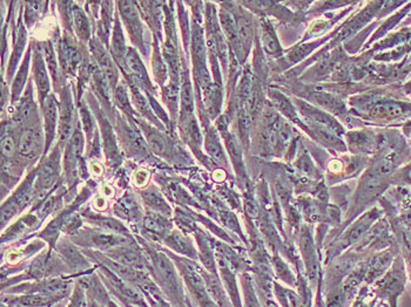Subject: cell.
Returning <instances> with one entry per match:
<instances>
[{
	"label": "cell",
	"instance_id": "cell-11",
	"mask_svg": "<svg viewBox=\"0 0 411 307\" xmlns=\"http://www.w3.org/2000/svg\"><path fill=\"white\" fill-rule=\"evenodd\" d=\"M154 264L161 278L164 279V282L167 283L169 286L174 285L175 284V274H174V270H173L172 265L168 260L161 255L157 253L154 257Z\"/></svg>",
	"mask_w": 411,
	"mask_h": 307
},
{
	"label": "cell",
	"instance_id": "cell-30",
	"mask_svg": "<svg viewBox=\"0 0 411 307\" xmlns=\"http://www.w3.org/2000/svg\"><path fill=\"white\" fill-rule=\"evenodd\" d=\"M81 297L77 293V298L71 303L70 307H80Z\"/></svg>",
	"mask_w": 411,
	"mask_h": 307
},
{
	"label": "cell",
	"instance_id": "cell-20",
	"mask_svg": "<svg viewBox=\"0 0 411 307\" xmlns=\"http://www.w3.org/2000/svg\"><path fill=\"white\" fill-rule=\"evenodd\" d=\"M115 103L122 110H125L126 113H131L129 96H127L125 88L122 86L117 87V91H115Z\"/></svg>",
	"mask_w": 411,
	"mask_h": 307
},
{
	"label": "cell",
	"instance_id": "cell-16",
	"mask_svg": "<svg viewBox=\"0 0 411 307\" xmlns=\"http://www.w3.org/2000/svg\"><path fill=\"white\" fill-rule=\"evenodd\" d=\"M27 68H29V59H26L25 63H22V67L19 70L15 82H13V87H12L13 100L18 98L22 87H24V84H25L26 79H27Z\"/></svg>",
	"mask_w": 411,
	"mask_h": 307
},
{
	"label": "cell",
	"instance_id": "cell-26",
	"mask_svg": "<svg viewBox=\"0 0 411 307\" xmlns=\"http://www.w3.org/2000/svg\"><path fill=\"white\" fill-rule=\"evenodd\" d=\"M44 50L45 60H46V63H48L50 70H51L52 73H53V77H57V63H55V51H53V48H52V46L50 44H46Z\"/></svg>",
	"mask_w": 411,
	"mask_h": 307
},
{
	"label": "cell",
	"instance_id": "cell-24",
	"mask_svg": "<svg viewBox=\"0 0 411 307\" xmlns=\"http://www.w3.org/2000/svg\"><path fill=\"white\" fill-rule=\"evenodd\" d=\"M148 141L151 143V147L157 153L162 154L166 151L165 140L162 139L161 136L157 134V133H150L148 134Z\"/></svg>",
	"mask_w": 411,
	"mask_h": 307
},
{
	"label": "cell",
	"instance_id": "cell-13",
	"mask_svg": "<svg viewBox=\"0 0 411 307\" xmlns=\"http://www.w3.org/2000/svg\"><path fill=\"white\" fill-rule=\"evenodd\" d=\"M73 22L75 31L80 36L81 39H88L89 38V24H88L84 12L81 11L79 8H74Z\"/></svg>",
	"mask_w": 411,
	"mask_h": 307
},
{
	"label": "cell",
	"instance_id": "cell-22",
	"mask_svg": "<svg viewBox=\"0 0 411 307\" xmlns=\"http://www.w3.org/2000/svg\"><path fill=\"white\" fill-rule=\"evenodd\" d=\"M1 153L5 158H12L15 154V142L10 135L3 136L1 140Z\"/></svg>",
	"mask_w": 411,
	"mask_h": 307
},
{
	"label": "cell",
	"instance_id": "cell-32",
	"mask_svg": "<svg viewBox=\"0 0 411 307\" xmlns=\"http://www.w3.org/2000/svg\"><path fill=\"white\" fill-rule=\"evenodd\" d=\"M405 179H407V181H409V182H411V167L410 168L408 169L407 175H405Z\"/></svg>",
	"mask_w": 411,
	"mask_h": 307
},
{
	"label": "cell",
	"instance_id": "cell-8",
	"mask_svg": "<svg viewBox=\"0 0 411 307\" xmlns=\"http://www.w3.org/2000/svg\"><path fill=\"white\" fill-rule=\"evenodd\" d=\"M58 158L52 156L45 163L44 167L41 169V172H39V187L43 190L48 189V188H51L53 186V183L55 182L57 176H58Z\"/></svg>",
	"mask_w": 411,
	"mask_h": 307
},
{
	"label": "cell",
	"instance_id": "cell-21",
	"mask_svg": "<svg viewBox=\"0 0 411 307\" xmlns=\"http://www.w3.org/2000/svg\"><path fill=\"white\" fill-rule=\"evenodd\" d=\"M122 241V238L117 237L115 234H96L94 237V243L103 248H110L113 245L119 244Z\"/></svg>",
	"mask_w": 411,
	"mask_h": 307
},
{
	"label": "cell",
	"instance_id": "cell-12",
	"mask_svg": "<svg viewBox=\"0 0 411 307\" xmlns=\"http://www.w3.org/2000/svg\"><path fill=\"white\" fill-rule=\"evenodd\" d=\"M112 46H113V53L117 57V60L122 61V59L125 58V39L122 36V29H120V24L119 22H115L113 32V41H112Z\"/></svg>",
	"mask_w": 411,
	"mask_h": 307
},
{
	"label": "cell",
	"instance_id": "cell-27",
	"mask_svg": "<svg viewBox=\"0 0 411 307\" xmlns=\"http://www.w3.org/2000/svg\"><path fill=\"white\" fill-rule=\"evenodd\" d=\"M80 115L85 132L87 133L88 135H89V134H91V130L93 129L92 117H91V114H89V112H88L86 107L82 106L80 108Z\"/></svg>",
	"mask_w": 411,
	"mask_h": 307
},
{
	"label": "cell",
	"instance_id": "cell-6",
	"mask_svg": "<svg viewBox=\"0 0 411 307\" xmlns=\"http://www.w3.org/2000/svg\"><path fill=\"white\" fill-rule=\"evenodd\" d=\"M127 63H129L131 73H132L133 77H136V82H140V86H143L147 89L151 88L146 70H145L139 55L136 54V51L129 50V54H127Z\"/></svg>",
	"mask_w": 411,
	"mask_h": 307
},
{
	"label": "cell",
	"instance_id": "cell-14",
	"mask_svg": "<svg viewBox=\"0 0 411 307\" xmlns=\"http://www.w3.org/2000/svg\"><path fill=\"white\" fill-rule=\"evenodd\" d=\"M145 227L150 231L157 232V234H164L167 230L168 225H166V220L161 216H159L157 214H150L148 216L145 218Z\"/></svg>",
	"mask_w": 411,
	"mask_h": 307
},
{
	"label": "cell",
	"instance_id": "cell-34",
	"mask_svg": "<svg viewBox=\"0 0 411 307\" xmlns=\"http://www.w3.org/2000/svg\"><path fill=\"white\" fill-rule=\"evenodd\" d=\"M88 307H98L96 306V304H89V306Z\"/></svg>",
	"mask_w": 411,
	"mask_h": 307
},
{
	"label": "cell",
	"instance_id": "cell-19",
	"mask_svg": "<svg viewBox=\"0 0 411 307\" xmlns=\"http://www.w3.org/2000/svg\"><path fill=\"white\" fill-rule=\"evenodd\" d=\"M167 243L172 246L173 249L178 250V251H180V253H188L192 250L191 246L188 245L187 241H185L184 239H182V237H180L179 234H172V236L167 239Z\"/></svg>",
	"mask_w": 411,
	"mask_h": 307
},
{
	"label": "cell",
	"instance_id": "cell-15",
	"mask_svg": "<svg viewBox=\"0 0 411 307\" xmlns=\"http://www.w3.org/2000/svg\"><path fill=\"white\" fill-rule=\"evenodd\" d=\"M206 147H207V150L210 151V155H212L217 161H224V151L221 149L220 143L217 141V136L212 134V133L207 136V140H206Z\"/></svg>",
	"mask_w": 411,
	"mask_h": 307
},
{
	"label": "cell",
	"instance_id": "cell-33",
	"mask_svg": "<svg viewBox=\"0 0 411 307\" xmlns=\"http://www.w3.org/2000/svg\"><path fill=\"white\" fill-rule=\"evenodd\" d=\"M328 307H342L341 304L338 303V301H333V303L329 304V306Z\"/></svg>",
	"mask_w": 411,
	"mask_h": 307
},
{
	"label": "cell",
	"instance_id": "cell-1",
	"mask_svg": "<svg viewBox=\"0 0 411 307\" xmlns=\"http://www.w3.org/2000/svg\"><path fill=\"white\" fill-rule=\"evenodd\" d=\"M119 10L122 12V19L125 22L129 33L132 36L133 41H136L139 44L141 41V24H140L139 15L136 13V10L133 6V3L129 1H122L119 3Z\"/></svg>",
	"mask_w": 411,
	"mask_h": 307
},
{
	"label": "cell",
	"instance_id": "cell-5",
	"mask_svg": "<svg viewBox=\"0 0 411 307\" xmlns=\"http://www.w3.org/2000/svg\"><path fill=\"white\" fill-rule=\"evenodd\" d=\"M34 79H36V84H37L39 96H41V101H45L48 91H50V82H48V73H46L44 60H43L39 53H36V55H34Z\"/></svg>",
	"mask_w": 411,
	"mask_h": 307
},
{
	"label": "cell",
	"instance_id": "cell-2",
	"mask_svg": "<svg viewBox=\"0 0 411 307\" xmlns=\"http://www.w3.org/2000/svg\"><path fill=\"white\" fill-rule=\"evenodd\" d=\"M72 122H73V106L71 99L70 91L65 89L62 94V105H60V137L63 141L67 140L72 132Z\"/></svg>",
	"mask_w": 411,
	"mask_h": 307
},
{
	"label": "cell",
	"instance_id": "cell-25",
	"mask_svg": "<svg viewBox=\"0 0 411 307\" xmlns=\"http://www.w3.org/2000/svg\"><path fill=\"white\" fill-rule=\"evenodd\" d=\"M115 260H119L120 263L124 264H134L138 260V256L133 251L129 250H122V251H117L113 255Z\"/></svg>",
	"mask_w": 411,
	"mask_h": 307
},
{
	"label": "cell",
	"instance_id": "cell-3",
	"mask_svg": "<svg viewBox=\"0 0 411 307\" xmlns=\"http://www.w3.org/2000/svg\"><path fill=\"white\" fill-rule=\"evenodd\" d=\"M91 48H92L93 54L96 57V61L99 63L100 68L103 70L107 82L114 87L117 84V73L112 60H110V55L107 54V52L100 46L99 43H96V41L91 43Z\"/></svg>",
	"mask_w": 411,
	"mask_h": 307
},
{
	"label": "cell",
	"instance_id": "cell-10",
	"mask_svg": "<svg viewBox=\"0 0 411 307\" xmlns=\"http://www.w3.org/2000/svg\"><path fill=\"white\" fill-rule=\"evenodd\" d=\"M62 54H63V63H65V67L71 72H74L78 63H80V53L78 51V48L70 40H64Z\"/></svg>",
	"mask_w": 411,
	"mask_h": 307
},
{
	"label": "cell",
	"instance_id": "cell-4",
	"mask_svg": "<svg viewBox=\"0 0 411 307\" xmlns=\"http://www.w3.org/2000/svg\"><path fill=\"white\" fill-rule=\"evenodd\" d=\"M45 128H46V147L51 144V141L55 137V126L58 119V103L55 101V96H50L44 101Z\"/></svg>",
	"mask_w": 411,
	"mask_h": 307
},
{
	"label": "cell",
	"instance_id": "cell-17",
	"mask_svg": "<svg viewBox=\"0 0 411 307\" xmlns=\"http://www.w3.org/2000/svg\"><path fill=\"white\" fill-rule=\"evenodd\" d=\"M143 198H145L147 204L150 205L152 209H154V210L159 212L169 214V208L160 195L155 194V193H148V194L143 196Z\"/></svg>",
	"mask_w": 411,
	"mask_h": 307
},
{
	"label": "cell",
	"instance_id": "cell-7",
	"mask_svg": "<svg viewBox=\"0 0 411 307\" xmlns=\"http://www.w3.org/2000/svg\"><path fill=\"white\" fill-rule=\"evenodd\" d=\"M82 148H84V137H82V134L77 130L67 144L66 156H65V165H66L67 170L75 167V162L80 156Z\"/></svg>",
	"mask_w": 411,
	"mask_h": 307
},
{
	"label": "cell",
	"instance_id": "cell-28",
	"mask_svg": "<svg viewBox=\"0 0 411 307\" xmlns=\"http://www.w3.org/2000/svg\"><path fill=\"white\" fill-rule=\"evenodd\" d=\"M247 307H260L257 303V297L254 294L253 291H247Z\"/></svg>",
	"mask_w": 411,
	"mask_h": 307
},
{
	"label": "cell",
	"instance_id": "cell-31",
	"mask_svg": "<svg viewBox=\"0 0 411 307\" xmlns=\"http://www.w3.org/2000/svg\"><path fill=\"white\" fill-rule=\"evenodd\" d=\"M203 307H219L217 304L210 301V300H206L203 301Z\"/></svg>",
	"mask_w": 411,
	"mask_h": 307
},
{
	"label": "cell",
	"instance_id": "cell-23",
	"mask_svg": "<svg viewBox=\"0 0 411 307\" xmlns=\"http://www.w3.org/2000/svg\"><path fill=\"white\" fill-rule=\"evenodd\" d=\"M51 301L52 299L50 297L45 296L26 297L20 300V303L25 306H43V305H46Z\"/></svg>",
	"mask_w": 411,
	"mask_h": 307
},
{
	"label": "cell",
	"instance_id": "cell-18",
	"mask_svg": "<svg viewBox=\"0 0 411 307\" xmlns=\"http://www.w3.org/2000/svg\"><path fill=\"white\" fill-rule=\"evenodd\" d=\"M133 98H134V103H136V106H138V110H139L145 117H150L151 120H154V117H153V114H152V110H150L148 103H147L146 99L140 94L139 91L133 89Z\"/></svg>",
	"mask_w": 411,
	"mask_h": 307
},
{
	"label": "cell",
	"instance_id": "cell-9",
	"mask_svg": "<svg viewBox=\"0 0 411 307\" xmlns=\"http://www.w3.org/2000/svg\"><path fill=\"white\" fill-rule=\"evenodd\" d=\"M39 142H41L39 132L36 129H27L19 141V154L24 158H29L31 155H34Z\"/></svg>",
	"mask_w": 411,
	"mask_h": 307
},
{
	"label": "cell",
	"instance_id": "cell-29",
	"mask_svg": "<svg viewBox=\"0 0 411 307\" xmlns=\"http://www.w3.org/2000/svg\"><path fill=\"white\" fill-rule=\"evenodd\" d=\"M246 210L247 212L250 214V216H257V214H259L257 204H255L253 201L246 202Z\"/></svg>",
	"mask_w": 411,
	"mask_h": 307
}]
</instances>
